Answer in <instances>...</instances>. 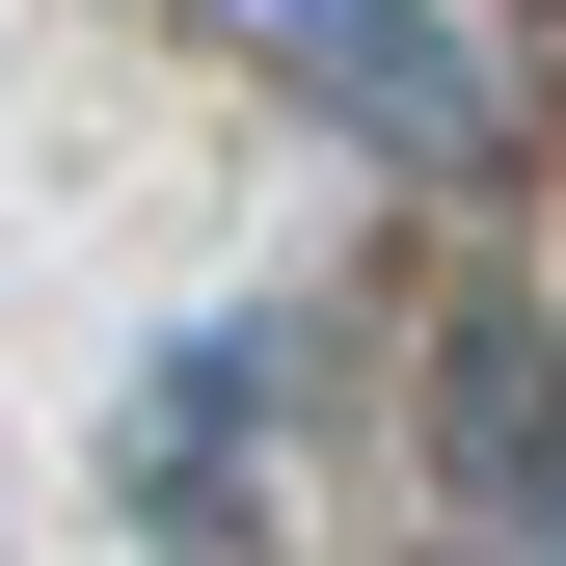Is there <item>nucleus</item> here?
Wrapping results in <instances>:
<instances>
[{"mask_svg":"<svg viewBox=\"0 0 566 566\" xmlns=\"http://www.w3.org/2000/svg\"><path fill=\"white\" fill-rule=\"evenodd\" d=\"M189 28H217V54H270V82H297L324 135H378V163H485V135H513L459 0H189Z\"/></svg>","mask_w":566,"mask_h":566,"instance_id":"f257e3e1","label":"nucleus"},{"mask_svg":"<svg viewBox=\"0 0 566 566\" xmlns=\"http://www.w3.org/2000/svg\"><path fill=\"white\" fill-rule=\"evenodd\" d=\"M432 485L485 566H566V324L539 297H459L432 324Z\"/></svg>","mask_w":566,"mask_h":566,"instance_id":"f03ea898","label":"nucleus"},{"mask_svg":"<svg viewBox=\"0 0 566 566\" xmlns=\"http://www.w3.org/2000/svg\"><path fill=\"white\" fill-rule=\"evenodd\" d=\"M297 405V324H189L163 378H135V432H108V485H135V539L163 566H243V432Z\"/></svg>","mask_w":566,"mask_h":566,"instance_id":"7ed1b4c3","label":"nucleus"},{"mask_svg":"<svg viewBox=\"0 0 566 566\" xmlns=\"http://www.w3.org/2000/svg\"><path fill=\"white\" fill-rule=\"evenodd\" d=\"M539 28H566V0H539Z\"/></svg>","mask_w":566,"mask_h":566,"instance_id":"20e7f679","label":"nucleus"}]
</instances>
